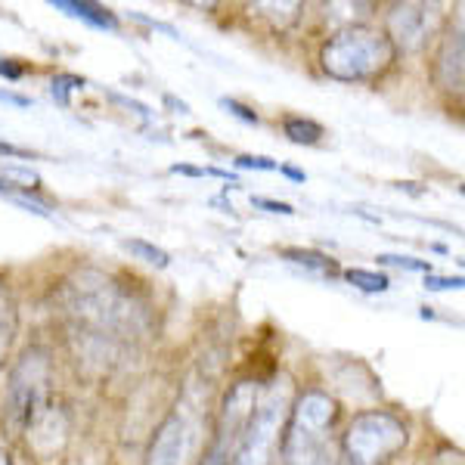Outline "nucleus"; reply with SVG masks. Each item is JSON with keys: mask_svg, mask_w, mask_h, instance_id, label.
Returning <instances> with one entry per match:
<instances>
[{"mask_svg": "<svg viewBox=\"0 0 465 465\" xmlns=\"http://www.w3.org/2000/svg\"><path fill=\"white\" fill-rule=\"evenodd\" d=\"M0 74H4V78H10V81H19L22 69H19L16 63H13V59H0Z\"/></svg>", "mask_w": 465, "mask_h": 465, "instance_id": "obj_22", "label": "nucleus"}, {"mask_svg": "<svg viewBox=\"0 0 465 465\" xmlns=\"http://www.w3.org/2000/svg\"><path fill=\"white\" fill-rule=\"evenodd\" d=\"M0 153H6V155H22V159H28V149H16V146H10V143H0Z\"/></svg>", "mask_w": 465, "mask_h": 465, "instance_id": "obj_25", "label": "nucleus"}, {"mask_svg": "<svg viewBox=\"0 0 465 465\" xmlns=\"http://www.w3.org/2000/svg\"><path fill=\"white\" fill-rule=\"evenodd\" d=\"M4 190H10V183H6V180H0V193H4Z\"/></svg>", "mask_w": 465, "mask_h": 465, "instance_id": "obj_28", "label": "nucleus"}, {"mask_svg": "<svg viewBox=\"0 0 465 465\" xmlns=\"http://www.w3.org/2000/svg\"><path fill=\"white\" fill-rule=\"evenodd\" d=\"M0 465H13V462H10V456H6L4 450H0Z\"/></svg>", "mask_w": 465, "mask_h": 465, "instance_id": "obj_27", "label": "nucleus"}, {"mask_svg": "<svg viewBox=\"0 0 465 465\" xmlns=\"http://www.w3.org/2000/svg\"><path fill=\"white\" fill-rule=\"evenodd\" d=\"M221 106L223 109H230L236 118H242V122H249V124H258V115H254L252 109H245L242 103H236V100H221Z\"/></svg>", "mask_w": 465, "mask_h": 465, "instance_id": "obj_20", "label": "nucleus"}, {"mask_svg": "<svg viewBox=\"0 0 465 465\" xmlns=\"http://www.w3.org/2000/svg\"><path fill=\"white\" fill-rule=\"evenodd\" d=\"M239 168H254V171H276L280 164L273 159H267V155H239L236 159Z\"/></svg>", "mask_w": 465, "mask_h": 465, "instance_id": "obj_18", "label": "nucleus"}, {"mask_svg": "<svg viewBox=\"0 0 465 465\" xmlns=\"http://www.w3.org/2000/svg\"><path fill=\"white\" fill-rule=\"evenodd\" d=\"M280 254L286 261H292V264H302L307 270H322V273H335L332 258H326L322 252H313V249H282Z\"/></svg>", "mask_w": 465, "mask_h": 465, "instance_id": "obj_13", "label": "nucleus"}, {"mask_svg": "<svg viewBox=\"0 0 465 465\" xmlns=\"http://www.w3.org/2000/svg\"><path fill=\"white\" fill-rule=\"evenodd\" d=\"M462 32H453L444 37L440 44V54H438V63H434V78L444 90H462Z\"/></svg>", "mask_w": 465, "mask_h": 465, "instance_id": "obj_9", "label": "nucleus"}, {"mask_svg": "<svg viewBox=\"0 0 465 465\" xmlns=\"http://www.w3.org/2000/svg\"><path fill=\"white\" fill-rule=\"evenodd\" d=\"M280 171H282V174H286V177H292V180H304L302 171H295V168H280Z\"/></svg>", "mask_w": 465, "mask_h": 465, "instance_id": "obj_26", "label": "nucleus"}, {"mask_svg": "<svg viewBox=\"0 0 465 465\" xmlns=\"http://www.w3.org/2000/svg\"><path fill=\"white\" fill-rule=\"evenodd\" d=\"M381 264H391V267H403V270H419V273H431L429 261H419V258H403V254H379Z\"/></svg>", "mask_w": 465, "mask_h": 465, "instance_id": "obj_17", "label": "nucleus"}, {"mask_svg": "<svg viewBox=\"0 0 465 465\" xmlns=\"http://www.w3.org/2000/svg\"><path fill=\"white\" fill-rule=\"evenodd\" d=\"M124 249L131 254H137V258H143L146 264H155V267H168L171 264L168 252L159 249V245H153V242H143V239H127Z\"/></svg>", "mask_w": 465, "mask_h": 465, "instance_id": "obj_15", "label": "nucleus"}, {"mask_svg": "<svg viewBox=\"0 0 465 465\" xmlns=\"http://www.w3.org/2000/svg\"><path fill=\"white\" fill-rule=\"evenodd\" d=\"M425 289H462V276H453V280L450 276H425Z\"/></svg>", "mask_w": 465, "mask_h": 465, "instance_id": "obj_19", "label": "nucleus"}, {"mask_svg": "<svg viewBox=\"0 0 465 465\" xmlns=\"http://www.w3.org/2000/svg\"><path fill=\"white\" fill-rule=\"evenodd\" d=\"M397 50L385 32L376 28H344L335 37H329L320 54V63L329 78L335 81H372L394 63Z\"/></svg>", "mask_w": 465, "mask_h": 465, "instance_id": "obj_1", "label": "nucleus"}, {"mask_svg": "<svg viewBox=\"0 0 465 465\" xmlns=\"http://www.w3.org/2000/svg\"><path fill=\"white\" fill-rule=\"evenodd\" d=\"M254 403H258V385H254V381H236V385L230 388L221 403V416H217V434H214L212 450L232 460L239 438H242L245 425H249V419L254 412Z\"/></svg>", "mask_w": 465, "mask_h": 465, "instance_id": "obj_6", "label": "nucleus"}, {"mask_svg": "<svg viewBox=\"0 0 465 465\" xmlns=\"http://www.w3.org/2000/svg\"><path fill=\"white\" fill-rule=\"evenodd\" d=\"M407 425L385 410L357 416L341 440L339 465H385L407 447Z\"/></svg>", "mask_w": 465, "mask_h": 465, "instance_id": "obj_2", "label": "nucleus"}, {"mask_svg": "<svg viewBox=\"0 0 465 465\" xmlns=\"http://www.w3.org/2000/svg\"><path fill=\"white\" fill-rule=\"evenodd\" d=\"M54 10L69 13V16H74V19H84L94 28H109V32H115L118 28V19L112 16L106 6L87 4V0H54Z\"/></svg>", "mask_w": 465, "mask_h": 465, "instance_id": "obj_11", "label": "nucleus"}, {"mask_svg": "<svg viewBox=\"0 0 465 465\" xmlns=\"http://www.w3.org/2000/svg\"><path fill=\"white\" fill-rule=\"evenodd\" d=\"M282 131H286V137L292 140V143H320L322 137V124L311 122V118H302V115H289L286 122H282Z\"/></svg>", "mask_w": 465, "mask_h": 465, "instance_id": "obj_12", "label": "nucleus"}, {"mask_svg": "<svg viewBox=\"0 0 465 465\" xmlns=\"http://www.w3.org/2000/svg\"><path fill=\"white\" fill-rule=\"evenodd\" d=\"M344 280H348L351 286L363 289V292H385L388 286H391L385 273H376V270H360V267L344 270Z\"/></svg>", "mask_w": 465, "mask_h": 465, "instance_id": "obj_14", "label": "nucleus"}, {"mask_svg": "<svg viewBox=\"0 0 465 465\" xmlns=\"http://www.w3.org/2000/svg\"><path fill=\"white\" fill-rule=\"evenodd\" d=\"M193 453H196V425L190 412L177 407L155 431L146 450V465H190Z\"/></svg>", "mask_w": 465, "mask_h": 465, "instance_id": "obj_5", "label": "nucleus"}, {"mask_svg": "<svg viewBox=\"0 0 465 465\" xmlns=\"http://www.w3.org/2000/svg\"><path fill=\"white\" fill-rule=\"evenodd\" d=\"M50 385V357L41 348H28L10 372L6 385V410L13 422H32L35 412L44 407Z\"/></svg>", "mask_w": 465, "mask_h": 465, "instance_id": "obj_4", "label": "nucleus"}, {"mask_svg": "<svg viewBox=\"0 0 465 465\" xmlns=\"http://www.w3.org/2000/svg\"><path fill=\"white\" fill-rule=\"evenodd\" d=\"M84 87V78H78V74H59L54 81V100L63 103V106H69V94L72 90H81Z\"/></svg>", "mask_w": 465, "mask_h": 465, "instance_id": "obj_16", "label": "nucleus"}, {"mask_svg": "<svg viewBox=\"0 0 465 465\" xmlns=\"http://www.w3.org/2000/svg\"><path fill=\"white\" fill-rule=\"evenodd\" d=\"M286 412H289V379H280L273 381V388L264 397H258L230 465H270L276 447L282 440Z\"/></svg>", "mask_w": 465, "mask_h": 465, "instance_id": "obj_3", "label": "nucleus"}, {"mask_svg": "<svg viewBox=\"0 0 465 465\" xmlns=\"http://www.w3.org/2000/svg\"><path fill=\"white\" fill-rule=\"evenodd\" d=\"M280 450L286 465H339L329 438H282Z\"/></svg>", "mask_w": 465, "mask_h": 465, "instance_id": "obj_8", "label": "nucleus"}, {"mask_svg": "<svg viewBox=\"0 0 465 465\" xmlns=\"http://www.w3.org/2000/svg\"><path fill=\"white\" fill-rule=\"evenodd\" d=\"M438 25L434 6L422 4H397L388 13V41L394 50H419Z\"/></svg>", "mask_w": 465, "mask_h": 465, "instance_id": "obj_7", "label": "nucleus"}, {"mask_svg": "<svg viewBox=\"0 0 465 465\" xmlns=\"http://www.w3.org/2000/svg\"><path fill=\"white\" fill-rule=\"evenodd\" d=\"M254 205H258V208H267V212H273V214H295V212H292V205H286V202H273V199H254Z\"/></svg>", "mask_w": 465, "mask_h": 465, "instance_id": "obj_21", "label": "nucleus"}, {"mask_svg": "<svg viewBox=\"0 0 465 465\" xmlns=\"http://www.w3.org/2000/svg\"><path fill=\"white\" fill-rule=\"evenodd\" d=\"M16 326H19L16 298H13V292L6 286L4 276H0V370H4V363H6L13 339H16Z\"/></svg>", "mask_w": 465, "mask_h": 465, "instance_id": "obj_10", "label": "nucleus"}, {"mask_svg": "<svg viewBox=\"0 0 465 465\" xmlns=\"http://www.w3.org/2000/svg\"><path fill=\"white\" fill-rule=\"evenodd\" d=\"M199 465H230V460L223 453H217V450H208V456Z\"/></svg>", "mask_w": 465, "mask_h": 465, "instance_id": "obj_23", "label": "nucleus"}, {"mask_svg": "<svg viewBox=\"0 0 465 465\" xmlns=\"http://www.w3.org/2000/svg\"><path fill=\"white\" fill-rule=\"evenodd\" d=\"M0 100H4V103H13V106H28V100H25V96H16V94H4V90H0Z\"/></svg>", "mask_w": 465, "mask_h": 465, "instance_id": "obj_24", "label": "nucleus"}]
</instances>
